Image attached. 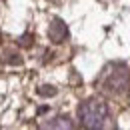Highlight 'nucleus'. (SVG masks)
Listing matches in <instances>:
<instances>
[{
    "instance_id": "nucleus-1",
    "label": "nucleus",
    "mask_w": 130,
    "mask_h": 130,
    "mask_svg": "<svg viewBox=\"0 0 130 130\" xmlns=\"http://www.w3.org/2000/svg\"><path fill=\"white\" fill-rule=\"evenodd\" d=\"M100 90L108 94H124L130 88V70L122 62H110L98 76Z\"/></svg>"
},
{
    "instance_id": "nucleus-2",
    "label": "nucleus",
    "mask_w": 130,
    "mask_h": 130,
    "mask_svg": "<svg viewBox=\"0 0 130 130\" xmlns=\"http://www.w3.org/2000/svg\"><path fill=\"white\" fill-rule=\"evenodd\" d=\"M108 116H110L108 106L100 98H88L78 106V120L84 128H104Z\"/></svg>"
},
{
    "instance_id": "nucleus-3",
    "label": "nucleus",
    "mask_w": 130,
    "mask_h": 130,
    "mask_svg": "<svg viewBox=\"0 0 130 130\" xmlns=\"http://www.w3.org/2000/svg\"><path fill=\"white\" fill-rule=\"evenodd\" d=\"M48 38L54 42V44H60V42H64L66 38H68V26H66L60 18H54V20L50 22V26H48Z\"/></svg>"
},
{
    "instance_id": "nucleus-4",
    "label": "nucleus",
    "mask_w": 130,
    "mask_h": 130,
    "mask_svg": "<svg viewBox=\"0 0 130 130\" xmlns=\"http://www.w3.org/2000/svg\"><path fill=\"white\" fill-rule=\"evenodd\" d=\"M44 128H74V122L70 120V116H56L54 118V122H48V124H44Z\"/></svg>"
},
{
    "instance_id": "nucleus-5",
    "label": "nucleus",
    "mask_w": 130,
    "mask_h": 130,
    "mask_svg": "<svg viewBox=\"0 0 130 130\" xmlns=\"http://www.w3.org/2000/svg\"><path fill=\"white\" fill-rule=\"evenodd\" d=\"M38 94H40V96H54V94H56V88H52V86H42V88H38Z\"/></svg>"
},
{
    "instance_id": "nucleus-6",
    "label": "nucleus",
    "mask_w": 130,
    "mask_h": 130,
    "mask_svg": "<svg viewBox=\"0 0 130 130\" xmlns=\"http://www.w3.org/2000/svg\"><path fill=\"white\" fill-rule=\"evenodd\" d=\"M20 44H24V46H30V44H32V36H30V34L22 36V38H20Z\"/></svg>"
}]
</instances>
